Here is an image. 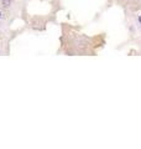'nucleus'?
I'll return each mask as SVG.
<instances>
[{"instance_id": "obj_1", "label": "nucleus", "mask_w": 141, "mask_h": 149, "mask_svg": "<svg viewBox=\"0 0 141 149\" xmlns=\"http://www.w3.org/2000/svg\"><path fill=\"white\" fill-rule=\"evenodd\" d=\"M1 4H3V6L4 7H10L11 6V4H13V0H1Z\"/></svg>"}, {"instance_id": "obj_2", "label": "nucleus", "mask_w": 141, "mask_h": 149, "mask_svg": "<svg viewBox=\"0 0 141 149\" xmlns=\"http://www.w3.org/2000/svg\"><path fill=\"white\" fill-rule=\"evenodd\" d=\"M139 22H140V25H141V15L139 16Z\"/></svg>"}, {"instance_id": "obj_3", "label": "nucleus", "mask_w": 141, "mask_h": 149, "mask_svg": "<svg viewBox=\"0 0 141 149\" xmlns=\"http://www.w3.org/2000/svg\"><path fill=\"white\" fill-rule=\"evenodd\" d=\"M1 16H3V15H1V11H0V19H1Z\"/></svg>"}]
</instances>
